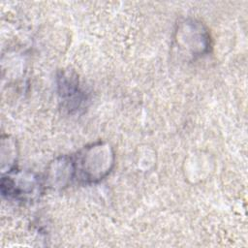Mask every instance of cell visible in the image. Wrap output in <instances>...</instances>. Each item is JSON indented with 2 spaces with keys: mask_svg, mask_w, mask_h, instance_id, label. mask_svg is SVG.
<instances>
[{
  "mask_svg": "<svg viewBox=\"0 0 248 248\" xmlns=\"http://www.w3.org/2000/svg\"><path fill=\"white\" fill-rule=\"evenodd\" d=\"M75 181L79 184H95L105 179L113 170V147L104 140H97L72 154Z\"/></svg>",
  "mask_w": 248,
  "mask_h": 248,
  "instance_id": "cell-1",
  "label": "cell"
},
{
  "mask_svg": "<svg viewBox=\"0 0 248 248\" xmlns=\"http://www.w3.org/2000/svg\"><path fill=\"white\" fill-rule=\"evenodd\" d=\"M46 189L44 177L30 170L15 168L3 173L0 190L6 199L20 202L37 201Z\"/></svg>",
  "mask_w": 248,
  "mask_h": 248,
  "instance_id": "cell-2",
  "label": "cell"
},
{
  "mask_svg": "<svg viewBox=\"0 0 248 248\" xmlns=\"http://www.w3.org/2000/svg\"><path fill=\"white\" fill-rule=\"evenodd\" d=\"M174 43L178 52L189 60L206 55L212 46L207 27L196 18H185L177 24Z\"/></svg>",
  "mask_w": 248,
  "mask_h": 248,
  "instance_id": "cell-3",
  "label": "cell"
},
{
  "mask_svg": "<svg viewBox=\"0 0 248 248\" xmlns=\"http://www.w3.org/2000/svg\"><path fill=\"white\" fill-rule=\"evenodd\" d=\"M57 94L61 108L70 114L78 113L87 107L88 95L81 87L74 70H61L57 74Z\"/></svg>",
  "mask_w": 248,
  "mask_h": 248,
  "instance_id": "cell-4",
  "label": "cell"
},
{
  "mask_svg": "<svg viewBox=\"0 0 248 248\" xmlns=\"http://www.w3.org/2000/svg\"><path fill=\"white\" fill-rule=\"evenodd\" d=\"M43 177L46 188L52 190H63L75 182L72 154L61 155L51 161Z\"/></svg>",
  "mask_w": 248,
  "mask_h": 248,
  "instance_id": "cell-5",
  "label": "cell"
}]
</instances>
